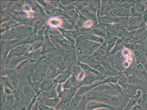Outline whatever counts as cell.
<instances>
[{
	"instance_id": "cell-23",
	"label": "cell",
	"mask_w": 147,
	"mask_h": 110,
	"mask_svg": "<svg viewBox=\"0 0 147 110\" xmlns=\"http://www.w3.org/2000/svg\"><path fill=\"white\" fill-rule=\"evenodd\" d=\"M84 76H85V72H82L78 75V79L79 80H82L84 78Z\"/></svg>"
},
{
	"instance_id": "cell-10",
	"label": "cell",
	"mask_w": 147,
	"mask_h": 110,
	"mask_svg": "<svg viewBox=\"0 0 147 110\" xmlns=\"http://www.w3.org/2000/svg\"><path fill=\"white\" fill-rule=\"evenodd\" d=\"M81 67L84 70L89 72V73L94 74L98 76H103L99 72L91 67L89 65H86V64H82Z\"/></svg>"
},
{
	"instance_id": "cell-26",
	"label": "cell",
	"mask_w": 147,
	"mask_h": 110,
	"mask_svg": "<svg viewBox=\"0 0 147 110\" xmlns=\"http://www.w3.org/2000/svg\"><path fill=\"white\" fill-rule=\"evenodd\" d=\"M65 110H76L74 109V108H72L71 107L70 108H69V107L67 109Z\"/></svg>"
},
{
	"instance_id": "cell-19",
	"label": "cell",
	"mask_w": 147,
	"mask_h": 110,
	"mask_svg": "<svg viewBox=\"0 0 147 110\" xmlns=\"http://www.w3.org/2000/svg\"><path fill=\"white\" fill-rule=\"evenodd\" d=\"M119 28V26H117V25H108L107 26V29L108 30L111 32L115 31L117 32V31L118 30Z\"/></svg>"
},
{
	"instance_id": "cell-18",
	"label": "cell",
	"mask_w": 147,
	"mask_h": 110,
	"mask_svg": "<svg viewBox=\"0 0 147 110\" xmlns=\"http://www.w3.org/2000/svg\"><path fill=\"white\" fill-rule=\"evenodd\" d=\"M109 14L113 17L119 16H123L122 11L118 9H113L111 11Z\"/></svg>"
},
{
	"instance_id": "cell-3",
	"label": "cell",
	"mask_w": 147,
	"mask_h": 110,
	"mask_svg": "<svg viewBox=\"0 0 147 110\" xmlns=\"http://www.w3.org/2000/svg\"><path fill=\"white\" fill-rule=\"evenodd\" d=\"M147 38V28L146 26L141 27L136 33V37L133 41L137 43H143Z\"/></svg>"
},
{
	"instance_id": "cell-13",
	"label": "cell",
	"mask_w": 147,
	"mask_h": 110,
	"mask_svg": "<svg viewBox=\"0 0 147 110\" xmlns=\"http://www.w3.org/2000/svg\"><path fill=\"white\" fill-rule=\"evenodd\" d=\"M136 11L139 13H143L145 11L146 6L145 3L138 2L135 6Z\"/></svg>"
},
{
	"instance_id": "cell-20",
	"label": "cell",
	"mask_w": 147,
	"mask_h": 110,
	"mask_svg": "<svg viewBox=\"0 0 147 110\" xmlns=\"http://www.w3.org/2000/svg\"><path fill=\"white\" fill-rule=\"evenodd\" d=\"M94 32L96 34L98 35L102 36L104 37H105L106 33L104 31L101 30L100 29H96V30H94Z\"/></svg>"
},
{
	"instance_id": "cell-16",
	"label": "cell",
	"mask_w": 147,
	"mask_h": 110,
	"mask_svg": "<svg viewBox=\"0 0 147 110\" xmlns=\"http://www.w3.org/2000/svg\"><path fill=\"white\" fill-rule=\"evenodd\" d=\"M123 42V40L121 39H119L117 41V44L115 46L114 49L111 52V54H113L115 53L117 51L119 50H121L123 48V45H122V43Z\"/></svg>"
},
{
	"instance_id": "cell-27",
	"label": "cell",
	"mask_w": 147,
	"mask_h": 110,
	"mask_svg": "<svg viewBox=\"0 0 147 110\" xmlns=\"http://www.w3.org/2000/svg\"><path fill=\"white\" fill-rule=\"evenodd\" d=\"M146 27L147 28V24H146Z\"/></svg>"
},
{
	"instance_id": "cell-2",
	"label": "cell",
	"mask_w": 147,
	"mask_h": 110,
	"mask_svg": "<svg viewBox=\"0 0 147 110\" xmlns=\"http://www.w3.org/2000/svg\"><path fill=\"white\" fill-rule=\"evenodd\" d=\"M101 108H107L110 110H115L113 107L101 102L96 101H90L87 103L85 110H95Z\"/></svg>"
},
{
	"instance_id": "cell-12",
	"label": "cell",
	"mask_w": 147,
	"mask_h": 110,
	"mask_svg": "<svg viewBox=\"0 0 147 110\" xmlns=\"http://www.w3.org/2000/svg\"><path fill=\"white\" fill-rule=\"evenodd\" d=\"M87 37V39L89 40V41H93V42L100 43H102L104 42V39L94 35H89Z\"/></svg>"
},
{
	"instance_id": "cell-8",
	"label": "cell",
	"mask_w": 147,
	"mask_h": 110,
	"mask_svg": "<svg viewBox=\"0 0 147 110\" xmlns=\"http://www.w3.org/2000/svg\"><path fill=\"white\" fill-rule=\"evenodd\" d=\"M107 43L106 41H104L94 53L95 56H104L107 54Z\"/></svg>"
},
{
	"instance_id": "cell-22",
	"label": "cell",
	"mask_w": 147,
	"mask_h": 110,
	"mask_svg": "<svg viewBox=\"0 0 147 110\" xmlns=\"http://www.w3.org/2000/svg\"><path fill=\"white\" fill-rule=\"evenodd\" d=\"M130 110H142L141 106L138 105L137 104L135 105L134 106L132 107Z\"/></svg>"
},
{
	"instance_id": "cell-11",
	"label": "cell",
	"mask_w": 147,
	"mask_h": 110,
	"mask_svg": "<svg viewBox=\"0 0 147 110\" xmlns=\"http://www.w3.org/2000/svg\"><path fill=\"white\" fill-rule=\"evenodd\" d=\"M140 19L136 17V19L133 18L129 20L128 25V29H133L134 28L137 27L138 25H140Z\"/></svg>"
},
{
	"instance_id": "cell-25",
	"label": "cell",
	"mask_w": 147,
	"mask_h": 110,
	"mask_svg": "<svg viewBox=\"0 0 147 110\" xmlns=\"http://www.w3.org/2000/svg\"><path fill=\"white\" fill-rule=\"evenodd\" d=\"M47 110H57V109L55 108L48 107Z\"/></svg>"
},
{
	"instance_id": "cell-6",
	"label": "cell",
	"mask_w": 147,
	"mask_h": 110,
	"mask_svg": "<svg viewBox=\"0 0 147 110\" xmlns=\"http://www.w3.org/2000/svg\"><path fill=\"white\" fill-rule=\"evenodd\" d=\"M134 54L136 61L138 63L142 64L143 65L147 62L146 55L143 51L136 50L134 51Z\"/></svg>"
},
{
	"instance_id": "cell-15",
	"label": "cell",
	"mask_w": 147,
	"mask_h": 110,
	"mask_svg": "<svg viewBox=\"0 0 147 110\" xmlns=\"http://www.w3.org/2000/svg\"><path fill=\"white\" fill-rule=\"evenodd\" d=\"M61 23V21L57 18H51L49 21V24L53 27L59 26Z\"/></svg>"
},
{
	"instance_id": "cell-5",
	"label": "cell",
	"mask_w": 147,
	"mask_h": 110,
	"mask_svg": "<svg viewBox=\"0 0 147 110\" xmlns=\"http://www.w3.org/2000/svg\"><path fill=\"white\" fill-rule=\"evenodd\" d=\"M142 92L141 91L138 90L137 93L133 97L131 98L128 100V103L125 108L123 110H130L134 106L137 104L139 99L141 97Z\"/></svg>"
},
{
	"instance_id": "cell-7",
	"label": "cell",
	"mask_w": 147,
	"mask_h": 110,
	"mask_svg": "<svg viewBox=\"0 0 147 110\" xmlns=\"http://www.w3.org/2000/svg\"><path fill=\"white\" fill-rule=\"evenodd\" d=\"M61 100V99L58 96L50 98L47 99L45 102V104L48 107L56 108L59 104Z\"/></svg>"
},
{
	"instance_id": "cell-4",
	"label": "cell",
	"mask_w": 147,
	"mask_h": 110,
	"mask_svg": "<svg viewBox=\"0 0 147 110\" xmlns=\"http://www.w3.org/2000/svg\"><path fill=\"white\" fill-rule=\"evenodd\" d=\"M20 93L21 98L25 101H29L34 97L33 90L28 87H25L20 90Z\"/></svg>"
},
{
	"instance_id": "cell-24",
	"label": "cell",
	"mask_w": 147,
	"mask_h": 110,
	"mask_svg": "<svg viewBox=\"0 0 147 110\" xmlns=\"http://www.w3.org/2000/svg\"><path fill=\"white\" fill-rule=\"evenodd\" d=\"M147 62L145 64H144V65H143V67H144V69H145V70L146 72V73H147Z\"/></svg>"
},
{
	"instance_id": "cell-9",
	"label": "cell",
	"mask_w": 147,
	"mask_h": 110,
	"mask_svg": "<svg viewBox=\"0 0 147 110\" xmlns=\"http://www.w3.org/2000/svg\"><path fill=\"white\" fill-rule=\"evenodd\" d=\"M71 102V100H61L56 109L57 110H65L70 106Z\"/></svg>"
},
{
	"instance_id": "cell-17",
	"label": "cell",
	"mask_w": 147,
	"mask_h": 110,
	"mask_svg": "<svg viewBox=\"0 0 147 110\" xmlns=\"http://www.w3.org/2000/svg\"><path fill=\"white\" fill-rule=\"evenodd\" d=\"M116 41H117V39L116 38H113L107 41V54L109 53V50L111 49L112 47L115 45Z\"/></svg>"
},
{
	"instance_id": "cell-21",
	"label": "cell",
	"mask_w": 147,
	"mask_h": 110,
	"mask_svg": "<svg viewBox=\"0 0 147 110\" xmlns=\"http://www.w3.org/2000/svg\"><path fill=\"white\" fill-rule=\"evenodd\" d=\"M4 90L5 93L7 95L13 94L12 90L8 88V87H5Z\"/></svg>"
},
{
	"instance_id": "cell-14",
	"label": "cell",
	"mask_w": 147,
	"mask_h": 110,
	"mask_svg": "<svg viewBox=\"0 0 147 110\" xmlns=\"http://www.w3.org/2000/svg\"><path fill=\"white\" fill-rule=\"evenodd\" d=\"M141 106L142 110H147V92H145L143 94Z\"/></svg>"
},
{
	"instance_id": "cell-1",
	"label": "cell",
	"mask_w": 147,
	"mask_h": 110,
	"mask_svg": "<svg viewBox=\"0 0 147 110\" xmlns=\"http://www.w3.org/2000/svg\"><path fill=\"white\" fill-rule=\"evenodd\" d=\"M104 76H98L93 73H89L84 77L82 82L80 84L79 87L81 86H90L94 84L97 81H102L105 79Z\"/></svg>"
}]
</instances>
